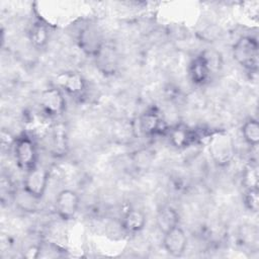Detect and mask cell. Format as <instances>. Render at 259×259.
<instances>
[{"label":"cell","instance_id":"obj_4","mask_svg":"<svg viewBox=\"0 0 259 259\" xmlns=\"http://www.w3.org/2000/svg\"><path fill=\"white\" fill-rule=\"evenodd\" d=\"M49 177V171L45 167L36 165L32 169L25 172L23 180L24 192L34 199H40L47 190Z\"/></svg>","mask_w":259,"mask_h":259},{"label":"cell","instance_id":"obj_9","mask_svg":"<svg viewBox=\"0 0 259 259\" xmlns=\"http://www.w3.org/2000/svg\"><path fill=\"white\" fill-rule=\"evenodd\" d=\"M163 247L169 255L173 257H180L184 254L188 240L181 227L177 226L163 234Z\"/></svg>","mask_w":259,"mask_h":259},{"label":"cell","instance_id":"obj_18","mask_svg":"<svg viewBox=\"0 0 259 259\" xmlns=\"http://www.w3.org/2000/svg\"><path fill=\"white\" fill-rule=\"evenodd\" d=\"M243 202L245 207L252 211L258 212L259 209V190L258 188H246L243 195Z\"/></svg>","mask_w":259,"mask_h":259},{"label":"cell","instance_id":"obj_15","mask_svg":"<svg viewBox=\"0 0 259 259\" xmlns=\"http://www.w3.org/2000/svg\"><path fill=\"white\" fill-rule=\"evenodd\" d=\"M180 217L177 210L172 206H163L158 210L156 215V226L158 230L165 234L173 228L179 226Z\"/></svg>","mask_w":259,"mask_h":259},{"label":"cell","instance_id":"obj_16","mask_svg":"<svg viewBox=\"0 0 259 259\" xmlns=\"http://www.w3.org/2000/svg\"><path fill=\"white\" fill-rule=\"evenodd\" d=\"M28 38L33 48L38 50L44 49L50 38V33L47 25L41 22H34L29 28Z\"/></svg>","mask_w":259,"mask_h":259},{"label":"cell","instance_id":"obj_3","mask_svg":"<svg viewBox=\"0 0 259 259\" xmlns=\"http://www.w3.org/2000/svg\"><path fill=\"white\" fill-rule=\"evenodd\" d=\"M14 156L17 166L27 172L37 165V151L34 142L27 135L22 134L14 143Z\"/></svg>","mask_w":259,"mask_h":259},{"label":"cell","instance_id":"obj_7","mask_svg":"<svg viewBox=\"0 0 259 259\" xmlns=\"http://www.w3.org/2000/svg\"><path fill=\"white\" fill-rule=\"evenodd\" d=\"M55 84L62 92L72 96H79L86 89V81L83 76L73 71L59 73L55 78Z\"/></svg>","mask_w":259,"mask_h":259},{"label":"cell","instance_id":"obj_1","mask_svg":"<svg viewBox=\"0 0 259 259\" xmlns=\"http://www.w3.org/2000/svg\"><path fill=\"white\" fill-rule=\"evenodd\" d=\"M234 60L243 68L256 72L259 65V45L256 38L244 35L238 38L232 49Z\"/></svg>","mask_w":259,"mask_h":259},{"label":"cell","instance_id":"obj_6","mask_svg":"<svg viewBox=\"0 0 259 259\" xmlns=\"http://www.w3.org/2000/svg\"><path fill=\"white\" fill-rule=\"evenodd\" d=\"M78 45L79 48L86 54L95 57L100 49L105 44L103 41L102 35L96 26L88 24L84 26L78 34Z\"/></svg>","mask_w":259,"mask_h":259},{"label":"cell","instance_id":"obj_5","mask_svg":"<svg viewBox=\"0 0 259 259\" xmlns=\"http://www.w3.org/2000/svg\"><path fill=\"white\" fill-rule=\"evenodd\" d=\"M80 206L79 194L72 189L61 190L55 199V208L58 215L64 221L75 218Z\"/></svg>","mask_w":259,"mask_h":259},{"label":"cell","instance_id":"obj_12","mask_svg":"<svg viewBox=\"0 0 259 259\" xmlns=\"http://www.w3.org/2000/svg\"><path fill=\"white\" fill-rule=\"evenodd\" d=\"M94 58L96 60L97 67L103 74H113L115 72L118 57L115 50L111 46L104 44Z\"/></svg>","mask_w":259,"mask_h":259},{"label":"cell","instance_id":"obj_13","mask_svg":"<svg viewBox=\"0 0 259 259\" xmlns=\"http://www.w3.org/2000/svg\"><path fill=\"white\" fill-rule=\"evenodd\" d=\"M147 223L145 212L139 208L127 209L121 218V228L130 234H137L141 232Z\"/></svg>","mask_w":259,"mask_h":259},{"label":"cell","instance_id":"obj_2","mask_svg":"<svg viewBox=\"0 0 259 259\" xmlns=\"http://www.w3.org/2000/svg\"><path fill=\"white\" fill-rule=\"evenodd\" d=\"M235 144L230 134L217 132L208 141V153L213 163L220 167L228 166L235 157Z\"/></svg>","mask_w":259,"mask_h":259},{"label":"cell","instance_id":"obj_11","mask_svg":"<svg viewBox=\"0 0 259 259\" xmlns=\"http://www.w3.org/2000/svg\"><path fill=\"white\" fill-rule=\"evenodd\" d=\"M211 73L212 72L206 60L201 54L195 57L189 65V77L195 85L201 86L207 83L210 79Z\"/></svg>","mask_w":259,"mask_h":259},{"label":"cell","instance_id":"obj_19","mask_svg":"<svg viewBox=\"0 0 259 259\" xmlns=\"http://www.w3.org/2000/svg\"><path fill=\"white\" fill-rule=\"evenodd\" d=\"M258 167L256 164H249L244 173L243 183L246 188H258Z\"/></svg>","mask_w":259,"mask_h":259},{"label":"cell","instance_id":"obj_17","mask_svg":"<svg viewBox=\"0 0 259 259\" xmlns=\"http://www.w3.org/2000/svg\"><path fill=\"white\" fill-rule=\"evenodd\" d=\"M242 136L245 142L252 146L256 147L259 143V123L254 118L247 119L242 125Z\"/></svg>","mask_w":259,"mask_h":259},{"label":"cell","instance_id":"obj_14","mask_svg":"<svg viewBox=\"0 0 259 259\" xmlns=\"http://www.w3.org/2000/svg\"><path fill=\"white\" fill-rule=\"evenodd\" d=\"M195 133L185 124H177L169 132L170 144L176 149H185L195 141Z\"/></svg>","mask_w":259,"mask_h":259},{"label":"cell","instance_id":"obj_8","mask_svg":"<svg viewBox=\"0 0 259 259\" xmlns=\"http://www.w3.org/2000/svg\"><path fill=\"white\" fill-rule=\"evenodd\" d=\"M64 92L59 88L52 87L44 90L39 97V103L42 110L51 115L58 116L61 115L66 107V100L64 97Z\"/></svg>","mask_w":259,"mask_h":259},{"label":"cell","instance_id":"obj_10","mask_svg":"<svg viewBox=\"0 0 259 259\" xmlns=\"http://www.w3.org/2000/svg\"><path fill=\"white\" fill-rule=\"evenodd\" d=\"M140 130L144 135L155 136L165 130V121L156 109H149L139 119Z\"/></svg>","mask_w":259,"mask_h":259}]
</instances>
